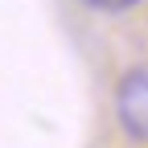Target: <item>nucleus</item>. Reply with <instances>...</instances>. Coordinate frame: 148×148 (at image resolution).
Listing matches in <instances>:
<instances>
[{
	"instance_id": "nucleus-1",
	"label": "nucleus",
	"mask_w": 148,
	"mask_h": 148,
	"mask_svg": "<svg viewBox=\"0 0 148 148\" xmlns=\"http://www.w3.org/2000/svg\"><path fill=\"white\" fill-rule=\"evenodd\" d=\"M115 111L127 136L148 140V66H136L123 74V82L115 90Z\"/></svg>"
},
{
	"instance_id": "nucleus-2",
	"label": "nucleus",
	"mask_w": 148,
	"mask_h": 148,
	"mask_svg": "<svg viewBox=\"0 0 148 148\" xmlns=\"http://www.w3.org/2000/svg\"><path fill=\"white\" fill-rule=\"evenodd\" d=\"M90 8H103V12H119V8H132L136 0H86Z\"/></svg>"
}]
</instances>
